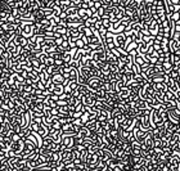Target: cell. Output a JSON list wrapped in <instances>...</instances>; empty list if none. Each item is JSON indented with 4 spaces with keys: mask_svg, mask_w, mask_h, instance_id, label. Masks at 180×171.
Listing matches in <instances>:
<instances>
[{
    "mask_svg": "<svg viewBox=\"0 0 180 171\" xmlns=\"http://www.w3.org/2000/svg\"><path fill=\"white\" fill-rule=\"evenodd\" d=\"M170 3H173L174 5H180V0H170Z\"/></svg>",
    "mask_w": 180,
    "mask_h": 171,
    "instance_id": "30bf717a",
    "label": "cell"
},
{
    "mask_svg": "<svg viewBox=\"0 0 180 171\" xmlns=\"http://www.w3.org/2000/svg\"><path fill=\"white\" fill-rule=\"evenodd\" d=\"M10 134H12L10 124L7 120L0 122V137H10Z\"/></svg>",
    "mask_w": 180,
    "mask_h": 171,
    "instance_id": "3957f363",
    "label": "cell"
},
{
    "mask_svg": "<svg viewBox=\"0 0 180 171\" xmlns=\"http://www.w3.org/2000/svg\"><path fill=\"white\" fill-rule=\"evenodd\" d=\"M135 63L138 64V66H142L144 63V61H143V57H140V56H136L135 57Z\"/></svg>",
    "mask_w": 180,
    "mask_h": 171,
    "instance_id": "ba28073f",
    "label": "cell"
},
{
    "mask_svg": "<svg viewBox=\"0 0 180 171\" xmlns=\"http://www.w3.org/2000/svg\"><path fill=\"white\" fill-rule=\"evenodd\" d=\"M115 40V45L119 46V48H125V41H126V36L124 34H120L113 39Z\"/></svg>",
    "mask_w": 180,
    "mask_h": 171,
    "instance_id": "277c9868",
    "label": "cell"
},
{
    "mask_svg": "<svg viewBox=\"0 0 180 171\" xmlns=\"http://www.w3.org/2000/svg\"><path fill=\"white\" fill-rule=\"evenodd\" d=\"M175 23H176V26H175V28H176V31H180V19H179V21H176Z\"/></svg>",
    "mask_w": 180,
    "mask_h": 171,
    "instance_id": "8fae6325",
    "label": "cell"
},
{
    "mask_svg": "<svg viewBox=\"0 0 180 171\" xmlns=\"http://www.w3.org/2000/svg\"><path fill=\"white\" fill-rule=\"evenodd\" d=\"M64 76L62 75L61 72H58V73H54V75L52 76V81L54 84H63L64 83Z\"/></svg>",
    "mask_w": 180,
    "mask_h": 171,
    "instance_id": "5b68a950",
    "label": "cell"
},
{
    "mask_svg": "<svg viewBox=\"0 0 180 171\" xmlns=\"http://www.w3.org/2000/svg\"><path fill=\"white\" fill-rule=\"evenodd\" d=\"M23 151H25V139H21L18 142H13L9 148V156L10 157L21 156Z\"/></svg>",
    "mask_w": 180,
    "mask_h": 171,
    "instance_id": "6da1fadb",
    "label": "cell"
},
{
    "mask_svg": "<svg viewBox=\"0 0 180 171\" xmlns=\"http://www.w3.org/2000/svg\"><path fill=\"white\" fill-rule=\"evenodd\" d=\"M85 45H86V44H85L84 40H83L81 37H79V39L76 40V48H77V49H83Z\"/></svg>",
    "mask_w": 180,
    "mask_h": 171,
    "instance_id": "52a82bcc",
    "label": "cell"
},
{
    "mask_svg": "<svg viewBox=\"0 0 180 171\" xmlns=\"http://www.w3.org/2000/svg\"><path fill=\"white\" fill-rule=\"evenodd\" d=\"M35 26H34V23H25V25L22 26V28H21V34L23 35L27 39H30L32 35H35Z\"/></svg>",
    "mask_w": 180,
    "mask_h": 171,
    "instance_id": "7a4b0ae2",
    "label": "cell"
},
{
    "mask_svg": "<svg viewBox=\"0 0 180 171\" xmlns=\"http://www.w3.org/2000/svg\"><path fill=\"white\" fill-rule=\"evenodd\" d=\"M179 18H180V13H179V12H174L173 18H170V19H171V21H174V22H176V21H179Z\"/></svg>",
    "mask_w": 180,
    "mask_h": 171,
    "instance_id": "9c48e42d",
    "label": "cell"
},
{
    "mask_svg": "<svg viewBox=\"0 0 180 171\" xmlns=\"http://www.w3.org/2000/svg\"><path fill=\"white\" fill-rule=\"evenodd\" d=\"M72 59H73V56L71 54V52H70V50H67V52L63 53V61H64V63H71Z\"/></svg>",
    "mask_w": 180,
    "mask_h": 171,
    "instance_id": "8992f818",
    "label": "cell"
}]
</instances>
